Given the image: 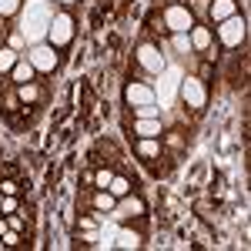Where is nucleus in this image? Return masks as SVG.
<instances>
[{
  "label": "nucleus",
  "mask_w": 251,
  "mask_h": 251,
  "mask_svg": "<svg viewBox=\"0 0 251 251\" xmlns=\"http://www.w3.org/2000/svg\"><path fill=\"white\" fill-rule=\"evenodd\" d=\"M20 14H24V40L27 44H40V40H47V27H50V17H54V10H50V0H27V7H20Z\"/></svg>",
  "instance_id": "1"
},
{
  "label": "nucleus",
  "mask_w": 251,
  "mask_h": 251,
  "mask_svg": "<svg viewBox=\"0 0 251 251\" xmlns=\"http://www.w3.org/2000/svg\"><path fill=\"white\" fill-rule=\"evenodd\" d=\"M71 40H74V17L71 14H54L50 27H47V44L54 50H64Z\"/></svg>",
  "instance_id": "2"
},
{
  "label": "nucleus",
  "mask_w": 251,
  "mask_h": 251,
  "mask_svg": "<svg viewBox=\"0 0 251 251\" xmlns=\"http://www.w3.org/2000/svg\"><path fill=\"white\" fill-rule=\"evenodd\" d=\"M177 94H181V100L191 107V111H201L204 104H208V91H204V84H201V77H181V84H177Z\"/></svg>",
  "instance_id": "3"
},
{
  "label": "nucleus",
  "mask_w": 251,
  "mask_h": 251,
  "mask_svg": "<svg viewBox=\"0 0 251 251\" xmlns=\"http://www.w3.org/2000/svg\"><path fill=\"white\" fill-rule=\"evenodd\" d=\"M24 57L34 64V71H37V74H50V71L57 67V50H54L47 40H40V44H30V50H27Z\"/></svg>",
  "instance_id": "4"
},
{
  "label": "nucleus",
  "mask_w": 251,
  "mask_h": 251,
  "mask_svg": "<svg viewBox=\"0 0 251 251\" xmlns=\"http://www.w3.org/2000/svg\"><path fill=\"white\" fill-rule=\"evenodd\" d=\"M194 24H198V17H194L184 3H171V7L164 10V27H168L171 34H188Z\"/></svg>",
  "instance_id": "5"
},
{
  "label": "nucleus",
  "mask_w": 251,
  "mask_h": 251,
  "mask_svg": "<svg viewBox=\"0 0 251 251\" xmlns=\"http://www.w3.org/2000/svg\"><path fill=\"white\" fill-rule=\"evenodd\" d=\"M134 57H137V64H141L148 74H161V71L168 67V60H164V54H161V47L148 44V40H144V44H137V54H134Z\"/></svg>",
  "instance_id": "6"
},
{
  "label": "nucleus",
  "mask_w": 251,
  "mask_h": 251,
  "mask_svg": "<svg viewBox=\"0 0 251 251\" xmlns=\"http://www.w3.org/2000/svg\"><path fill=\"white\" fill-rule=\"evenodd\" d=\"M218 37H221L225 47H238L245 40V17L241 14H231L228 20H221L218 24Z\"/></svg>",
  "instance_id": "7"
},
{
  "label": "nucleus",
  "mask_w": 251,
  "mask_h": 251,
  "mask_svg": "<svg viewBox=\"0 0 251 251\" xmlns=\"http://www.w3.org/2000/svg\"><path fill=\"white\" fill-rule=\"evenodd\" d=\"M154 87L151 84H144V80H131L127 87H124V100L131 104V107H141V104H154Z\"/></svg>",
  "instance_id": "8"
},
{
  "label": "nucleus",
  "mask_w": 251,
  "mask_h": 251,
  "mask_svg": "<svg viewBox=\"0 0 251 251\" xmlns=\"http://www.w3.org/2000/svg\"><path fill=\"white\" fill-rule=\"evenodd\" d=\"M111 214L114 218H141L144 214V201L137 194H124V198H117V208Z\"/></svg>",
  "instance_id": "9"
},
{
  "label": "nucleus",
  "mask_w": 251,
  "mask_h": 251,
  "mask_svg": "<svg viewBox=\"0 0 251 251\" xmlns=\"http://www.w3.org/2000/svg\"><path fill=\"white\" fill-rule=\"evenodd\" d=\"M161 74H164V77H161V87H157V94H161V104H171L174 91H177V84H181V71H174V67H164Z\"/></svg>",
  "instance_id": "10"
},
{
  "label": "nucleus",
  "mask_w": 251,
  "mask_h": 251,
  "mask_svg": "<svg viewBox=\"0 0 251 251\" xmlns=\"http://www.w3.org/2000/svg\"><path fill=\"white\" fill-rule=\"evenodd\" d=\"M231 14H238V3H234V0H211V3H208V20H214V24L228 20Z\"/></svg>",
  "instance_id": "11"
},
{
  "label": "nucleus",
  "mask_w": 251,
  "mask_h": 251,
  "mask_svg": "<svg viewBox=\"0 0 251 251\" xmlns=\"http://www.w3.org/2000/svg\"><path fill=\"white\" fill-rule=\"evenodd\" d=\"M134 134L137 137H161V117H137L134 121Z\"/></svg>",
  "instance_id": "12"
},
{
  "label": "nucleus",
  "mask_w": 251,
  "mask_h": 251,
  "mask_svg": "<svg viewBox=\"0 0 251 251\" xmlns=\"http://www.w3.org/2000/svg\"><path fill=\"white\" fill-rule=\"evenodd\" d=\"M34 77H37L34 64H30V60L20 54V60L14 64V71H10V80H14V84H27V80H34Z\"/></svg>",
  "instance_id": "13"
},
{
  "label": "nucleus",
  "mask_w": 251,
  "mask_h": 251,
  "mask_svg": "<svg viewBox=\"0 0 251 251\" xmlns=\"http://www.w3.org/2000/svg\"><path fill=\"white\" fill-rule=\"evenodd\" d=\"M91 204H94L100 214H111V211L117 208V198H114L111 191H104V188H97V191L91 194Z\"/></svg>",
  "instance_id": "14"
},
{
  "label": "nucleus",
  "mask_w": 251,
  "mask_h": 251,
  "mask_svg": "<svg viewBox=\"0 0 251 251\" xmlns=\"http://www.w3.org/2000/svg\"><path fill=\"white\" fill-rule=\"evenodd\" d=\"M188 37H191L194 50H208V47H211V30H208V27H201V24H194L191 30H188Z\"/></svg>",
  "instance_id": "15"
},
{
  "label": "nucleus",
  "mask_w": 251,
  "mask_h": 251,
  "mask_svg": "<svg viewBox=\"0 0 251 251\" xmlns=\"http://www.w3.org/2000/svg\"><path fill=\"white\" fill-rule=\"evenodd\" d=\"M114 248H127V251H134L141 248V234L131 231V228H117V238H114Z\"/></svg>",
  "instance_id": "16"
},
{
  "label": "nucleus",
  "mask_w": 251,
  "mask_h": 251,
  "mask_svg": "<svg viewBox=\"0 0 251 251\" xmlns=\"http://www.w3.org/2000/svg\"><path fill=\"white\" fill-rule=\"evenodd\" d=\"M17 100H20V104H27V107H30V104H37V100H40V87L34 84V80L17 84Z\"/></svg>",
  "instance_id": "17"
},
{
  "label": "nucleus",
  "mask_w": 251,
  "mask_h": 251,
  "mask_svg": "<svg viewBox=\"0 0 251 251\" xmlns=\"http://www.w3.org/2000/svg\"><path fill=\"white\" fill-rule=\"evenodd\" d=\"M137 154L141 157H161V141L157 137H141L137 141Z\"/></svg>",
  "instance_id": "18"
},
{
  "label": "nucleus",
  "mask_w": 251,
  "mask_h": 251,
  "mask_svg": "<svg viewBox=\"0 0 251 251\" xmlns=\"http://www.w3.org/2000/svg\"><path fill=\"white\" fill-rule=\"evenodd\" d=\"M17 60H20V54L14 47H0V74H10Z\"/></svg>",
  "instance_id": "19"
},
{
  "label": "nucleus",
  "mask_w": 251,
  "mask_h": 251,
  "mask_svg": "<svg viewBox=\"0 0 251 251\" xmlns=\"http://www.w3.org/2000/svg\"><path fill=\"white\" fill-rule=\"evenodd\" d=\"M171 47H174V54H181V57H188V54L194 50L188 34H171Z\"/></svg>",
  "instance_id": "20"
},
{
  "label": "nucleus",
  "mask_w": 251,
  "mask_h": 251,
  "mask_svg": "<svg viewBox=\"0 0 251 251\" xmlns=\"http://www.w3.org/2000/svg\"><path fill=\"white\" fill-rule=\"evenodd\" d=\"M107 191L114 194V198H124V194H131V181H127V177H121V174H114V177H111V184H107Z\"/></svg>",
  "instance_id": "21"
},
{
  "label": "nucleus",
  "mask_w": 251,
  "mask_h": 251,
  "mask_svg": "<svg viewBox=\"0 0 251 251\" xmlns=\"http://www.w3.org/2000/svg\"><path fill=\"white\" fill-rule=\"evenodd\" d=\"M24 0H0V17H17Z\"/></svg>",
  "instance_id": "22"
},
{
  "label": "nucleus",
  "mask_w": 251,
  "mask_h": 251,
  "mask_svg": "<svg viewBox=\"0 0 251 251\" xmlns=\"http://www.w3.org/2000/svg\"><path fill=\"white\" fill-rule=\"evenodd\" d=\"M111 177H114V171H111V168H100V171L94 174V181H91V184H94V188H104V191H107Z\"/></svg>",
  "instance_id": "23"
},
{
  "label": "nucleus",
  "mask_w": 251,
  "mask_h": 251,
  "mask_svg": "<svg viewBox=\"0 0 251 251\" xmlns=\"http://www.w3.org/2000/svg\"><path fill=\"white\" fill-rule=\"evenodd\" d=\"M17 211V194H3V201H0V214H14Z\"/></svg>",
  "instance_id": "24"
},
{
  "label": "nucleus",
  "mask_w": 251,
  "mask_h": 251,
  "mask_svg": "<svg viewBox=\"0 0 251 251\" xmlns=\"http://www.w3.org/2000/svg\"><path fill=\"white\" fill-rule=\"evenodd\" d=\"M134 117H161V107H154V104H141V107H134Z\"/></svg>",
  "instance_id": "25"
},
{
  "label": "nucleus",
  "mask_w": 251,
  "mask_h": 251,
  "mask_svg": "<svg viewBox=\"0 0 251 251\" xmlns=\"http://www.w3.org/2000/svg\"><path fill=\"white\" fill-rule=\"evenodd\" d=\"M208 3H211V0H191V3H188V10H191L194 17H198V14H204V17H208Z\"/></svg>",
  "instance_id": "26"
},
{
  "label": "nucleus",
  "mask_w": 251,
  "mask_h": 251,
  "mask_svg": "<svg viewBox=\"0 0 251 251\" xmlns=\"http://www.w3.org/2000/svg\"><path fill=\"white\" fill-rule=\"evenodd\" d=\"M17 245H20L17 231H14V228H7V231H3V248H17Z\"/></svg>",
  "instance_id": "27"
},
{
  "label": "nucleus",
  "mask_w": 251,
  "mask_h": 251,
  "mask_svg": "<svg viewBox=\"0 0 251 251\" xmlns=\"http://www.w3.org/2000/svg\"><path fill=\"white\" fill-rule=\"evenodd\" d=\"M0 191H3V194H17L20 188H17V181H10V177H7V181H0Z\"/></svg>",
  "instance_id": "28"
},
{
  "label": "nucleus",
  "mask_w": 251,
  "mask_h": 251,
  "mask_svg": "<svg viewBox=\"0 0 251 251\" xmlns=\"http://www.w3.org/2000/svg\"><path fill=\"white\" fill-rule=\"evenodd\" d=\"M87 228H100V218H80V231H87Z\"/></svg>",
  "instance_id": "29"
},
{
  "label": "nucleus",
  "mask_w": 251,
  "mask_h": 251,
  "mask_svg": "<svg viewBox=\"0 0 251 251\" xmlns=\"http://www.w3.org/2000/svg\"><path fill=\"white\" fill-rule=\"evenodd\" d=\"M7 228H14V231H20V228H24V221H20V218H14V214H10V218H7Z\"/></svg>",
  "instance_id": "30"
},
{
  "label": "nucleus",
  "mask_w": 251,
  "mask_h": 251,
  "mask_svg": "<svg viewBox=\"0 0 251 251\" xmlns=\"http://www.w3.org/2000/svg\"><path fill=\"white\" fill-rule=\"evenodd\" d=\"M3 30H7V17H0V37H3Z\"/></svg>",
  "instance_id": "31"
},
{
  "label": "nucleus",
  "mask_w": 251,
  "mask_h": 251,
  "mask_svg": "<svg viewBox=\"0 0 251 251\" xmlns=\"http://www.w3.org/2000/svg\"><path fill=\"white\" fill-rule=\"evenodd\" d=\"M57 3H77V0H57Z\"/></svg>",
  "instance_id": "32"
},
{
  "label": "nucleus",
  "mask_w": 251,
  "mask_h": 251,
  "mask_svg": "<svg viewBox=\"0 0 251 251\" xmlns=\"http://www.w3.org/2000/svg\"><path fill=\"white\" fill-rule=\"evenodd\" d=\"M0 201H3V191H0Z\"/></svg>",
  "instance_id": "33"
}]
</instances>
